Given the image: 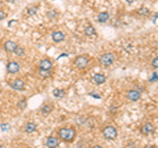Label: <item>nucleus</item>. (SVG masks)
<instances>
[{"label": "nucleus", "instance_id": "f257e3e1", "mask_svg": "<svg viewBox=\"0 0 158 148\" xmlns=\"http://www.w3.org/2000/svg\"><path fill=\"white\" fill-rule=\"evenodd\" d=\"M57 138L61 142H65V143H73L74 140L77 139V129L75 126L73 125H63L61 127H58L57 130Z\"/></svg>", "mask_w": 158, "mask_h": 148}, {"label": "nucleus", "instance_id": "f03ea898", "mask_svg": "<svg viewBox=\"0 0 158 148\" xmlns=\"http://www.w3.org/2000/svg\"><path fill=\"white\" fill-rule=\"evenodd\" d=\"M91 62H92V58L90 55L82 54V55H78L73 59V66L78 71H85L91 66Z\"/></svg>", "mask_w": 158, "mask_h": 148}, {"label": "nucleus", "instance_id": "7ed1b4c3", "mask_svg": "<svg viewBox=\"0 0 158 148\" xmlns=\"http://www.w3.org/2000/svg\"><path fill=\"white\" fill-rule=\"evenodd\" d=\"M102 135L104 136V139H107V140H115L118 135V132H117V129L112 123H106V125H103V127H102Z\"/></svg>", "mask_w": 158, "mask_h": 148}, {"label": "nucleus", "instance_id": "20e7f679", "mask_svg": "<svg viewBox=\"0 0 158 148\" xmlns=\"http://www.w3.org/2000/svg\"><path fill=\"white\" fill-rule=\"evenodd\" d=\"M7 84L9 85V88H12L15 91H19V92H23L27 89V83L23 80L21 77H12V79H8Z\"/></svg>", "mask_w": 158, "mask_h": 148}, {"label": "nucleus", "instance_id": "39448f33", "mask_svg": "<svg viewBox=\"0 0 158 148\" xmlns=\"http://www.w3.org/2000/svg\"><path fill=\"white\" fill-rule=\"evenodd\" d=\"M21 70V64L17 59H8L6 63V71L8 75H17Z\"/></svg>", "mask_w": 158, "mask_h": 148}, {"label": "nucleus", "instance_id": "423d86ee", "mask_svg": "<svg viewBox=\"0 0 158 148\" xmlns=\"http://www.w3.org/2000/svg\"><path fill=\"white\" fill-rule=\"evenodd\" d=\"M115 60H116V56H115V54L111 53V51L102 54V56L99 58V63H100V66L104 67V68L111 67L113 63H115Z\"/></svg>", "mask_w": 158, "mask_h": 148}, {"label": "nucleus", "instance_id": "0eeeda50", "mask_svg": "<svg viewBox=\"0 0 158 148\" xmlns=\"http://www.w3.org/2000/svg\"><path fill=\"white\" fill-rule=\"evenodd\" d=\"M19 45L20 43L16 42V41H13V39H4V41L2 42V49L7 54H13V51L16 50V47Z\"/></svg>", "mask_w": 158, "mask_h": 148}, {"label": "nucleus", "instance_id": "6e6552de", "mask_svg": "<svg viewBox=\"0 0 158 148\" xmlns=\"http://www.w3.org/2000/svg\"><path fill=\"white\" fill-rule=\"evenodd\" d=\"M53 67H54V62H53V59L52 58H42L41 60L38 62V64H37V68L38 70H48V71H50L53 70Z\"/></svg>", "mask_w": 158, "mask_h": 148}, {"label": "nucleus", "instance_id": "1a4fd4ad", "mask_svg": "<svg viewBox=\"0 0 158 148\" xmlns=\"http://www.w3.org/2000/svg\"><path fill=\"white\" fill-rule=\"evenodd\" d=\"M156 131V126L153 122H144L142 125L140 126V132L142 135H152L153 132Z\"/></svg>", "mask_w": 158, "mask_h": 148}, {"label": "nucleus", "instance_id": "9d476101", "mask_svg": "<svg viewBox=\"0 0 158 148\" xmlns=\"http://www.w3.org/2000/svg\"><path fill=\"white\" fill-rule=\"evenodd\" d=\"M50 37H52V41L54 43H61L66 39V34L63 30H61V29H54L50 34Z\"/></svg>", "mask_w": 158, "mask_h": 148}, {"label": "nucleus", "instance_id": "9b49d317", "mask_svg": "<svg viewBox=\"0 0 158 148\" xmlns=\"http://www.w3.org/2000/svg\"><path fill=\"white\" fill-rule=\"evenodd\" d=\"M53 110H54V103L52 101H45L40 106V114L44 117H48Z\"/></svg>", "mask_w": 158, "mask_h": 148}, {"label": "nucleus", "instance_id": "f8f14e48", "mask_svg": "<svg viewBox=\"0 0 158 148\" xmlns=\"http://www.w3.org/2000/svg\"><path fill=\"white\" fill-rule=\"evenodd\" d=\"M38 129V125L34 121H28L23 125V131L25 132V134H33V132H36Z\"/></svg>", "mask_w": 158, "mask_h": 148}, {"label": "nucleus", "instance_id": "ddd939ff", "mask_svg": "<svg viewBox=\"0 0 158 148\" xmlns=\"http://www.w3.org/2000/svg\"><path fill=\"white\" fill-rule=\"evenodd\" d=\"M59 144H61V140L57 138V135H49L45 140L46 148H58Z\"/></svg>", "mask_w": 158, "mask_h": 148}, {"label": "nucleus", "instance_id": "4468645a", "mask_svg": "<svg viewBox=\"0 0 158 148\" xmlns=\"http://www.w3.org/2000/svg\"><path fill=\"white\" fill-rule=\"evenodd\" d=\"M125 96H127V98L129 101L136 102V101H138L141 98V92L137 91V89H129V91L125 93Z\"/></svg>", "mask_w": 158, "mask_h": 148}, {"label": "nucleus", "instance_id": "2eb2a0df", "mask_svg": "<svg viewBox=\"0 0 158 148\" xmlns=\"http://www.w3.org/2000/svg\"><path fill=\"white\" fill-rule=\"evenodd\" d=\"M54 75V71L50 70V71H48V70H36V76L38 79H41V80H48V79H50L52 76Z\"/></svg>", "mask_w": 158, "mask_h": 148}, {"label": "nucleus", "instance_id": "dca6fc26", "mask_svg": "<svg viewBox=\"0 0 158 148\" xmlns=\"http://www.w3.org/2000/svg\"><path fill=\"white\" fill-rule=\"evenodd\" d=\"M92 81L96 84V85H102L107 81V76L102 72H98V73H94L92 75Z\"/></svg>", "mask_w": 158, "mask_h": 148}, {"label": "nucleus", "instance_id": "f3484780", "mask_svg": "<svg viewBox=\"0 0 158 148\" xmlns=\"http://www.w3.org/2000/svg\"><path fill=\"white\" fill-rule=\"evenodd\" d=\"M38 12V6H28L24 9V17H32L34 14H37Z\"/></svg>", "mask_w": 158, "mask_h": 148}, {"label": "nucleus", "instance_id": "a211bd4d", "mask_svg": "<svg viewBox=\"0 0 158 148\" xmlns=\"http://www.w3.org/2000/svg\"><path fill=\"white\" fill-rule=\"evenodd\" d=\"M13 55L16 56V59H21V58H24L27 55V49L24 47L23 45H19L17 47H16V50L13 51Z\"/></svg>", "mask_w": 158, "mask_h": 148}, {"label": "nucleus", "instance_id": "6ab92c4d", "mask_svg": "<svg viewBox=\"0 0 158 148\" xmlns=\"http://www.w3.org/2000/svg\"><path fill=\"white\" fill-rule=\"evenodd\" d=\"M83 33H85L87 37H96V29L92 25H87L85 28V30H83Z\"/></svg>", "mask_w": 158, "mask_h": 148}, {"label": "nucleus", "instance_id": "aec40b11", "mask_svg": "<svg viewBox=\"0 0 158 148\" xmlns=\"http://www.w3.org/2000/svg\"><path fill=\"white\" fill-rule=\"evenodd\" d=\"M98 21L99 22H102V24H104V22H107L108 21V20H110V13H108V12H100V13H99L98 14Z\"/></svg>", "mask_w": 158, "mask_h": 148}, {"label": "nucleus", "instance_id": "412c9836", "mask_svg": "<svg viewBox=\"0 0 158 148\" xmlns=\"http://www.w3.org/2000/svg\"><path fill=\"white\" fill-rule=\"evenodd\" d=\"M53 96L56 98H63L66 96V91L65 89H61V88H58V89H54L53 91Z\"/></svg>", "mask_w": 158, "mask_h": 148}, {"label": "nucleus", "instance_id": "4be33fe9", "mask_svg": "<svg viewBox=\"0 0 158 148\" xmlns=\"http://www.w3.org/2000/svg\"><path fill=\"white\" fill-rule=\"evenodd\" d=\"M8 16H9L8 9H7V8H4V7H0V21H3V20H6Z\"/></svg>", "mask_w": 158, "mask_h": 148}, {"label": "nucleus", "instance_id": "5701e85b", "mask_svg": "<svg viewBox=\"0 0 158 148\" xmlns=\"http://www.w3.org/2000/svg\"><path fill=\"white\" fill-rule=\"evenodd\" d=\"M150 64H152V67L154 68V70H158V56H156L154 59H153Z\"/></svg>", "mask_w": 158, "mask_h": 148}, {"label": "nucleus", "instance_id": "b1692460", "mask_svg": "<svg viewBox=\"0 0 158 148\" xmlns=\"http://www.w3.org/2000/svg\"><path fill=\"white\" fill-rule=\"evenodd\" d=\"M27 103H28V101H27V98H23L21 101H20V103H19V107L20 109H24V107L27 106Z\"/></svg>", "mask_w": 158, "mask_h": 148}, {"label": "nucleus", "instance_id": "393cba45", "mask_svg": "<svg viewBox=\"0 0 158 148\" xmlns=\"http://www.w3.org/2000/svg\"><path fill=\"white\" fill-rule=\"evenodd\" d=\"M46 14H48V16H49V17H50V18H53V17H56V16H59V13H58L57 11H50V12H48Z\"/></svg>", "mask_w": 158, "mask_h": 148}, {"label": "nucleus", "instance_id": "a878e982", "mask_svg": "<svg viewBox=\"0 0 158 148\" xmlns=\"http://www.w3.org/2000/svg\"><path fill=\"white\" fill-rule=\"evenodd\" d=\"M90 148H104V147H103L102 144H94V146H91Z\"/></svg>", "mask_w": 158, "mask_h": 148}, {"label": "nucleus", "instance_id": "bb28decb", "mask_svg": "<svg viewBox=\"0 0 158 148\" xmlns=\"http://www.w3.org/2000/svg\"><path fill=\"white\" fill-rule=\"evenodd\" d=\"M91 95H92L94 97H96V98H99V97H100V96H102V95H99V93H94V92L91 93Z\"/></svg>", "mask_w": 158, "mask_h": 148}, {"label": "nucleus", "instance_id": "cd10ccee", "mask_svg": "<svg viewBox=\"0 0 158 148\" xmlns=\"http://www.w3.org/2000/svg\"><path fill=\"white\" fill-rule=\"evenodd\" d=\"M145 148H157V146H154V144H148Z\"/></svg>", "mask_w": 158, "mask_h": 148}, {"label": "nucleus", "instance_id": "c85d7f7f", "mask_svg": "<svg viewBox=\"0 0 158 148\" xmlns=\"http://www.w3.org/2000/svg\"><path fill=\"white\" fill-rule=\"evenodd\" d=\"M125 2H127L128 4H132V3H135V2H136V0H125Z\"/></svg>", "mask_w": 158, "mask_h": 148}, {"label": "nucleus", "instance_id": "c756f323", "mask_svg": "<svg viewBox=\"0 0 158 148\" xmlns=\"http://www.w3.org/2000/svg\"><path fill=\"white\" fill-rule=\"evenodd\" d=\"M7 2H8V3H16L17 0H7Z\"/></svg>", "mask_w": 158, "mask_h": 148}, {"label": "nucleus", "instance_id": "7c9ffc66", "mask_svg": "<svg viewBox=\"0 0 158 148\" xmlns=\"http://www.w3.org/2000/svg\"><path fill=\"white\" fill-rule=\"evenodd\" d=\"M0 148H6V147H4V146L2 144V143H0Z\"/></svg>", "mask_w": 158, "mask_h": 148}]
</instances>
